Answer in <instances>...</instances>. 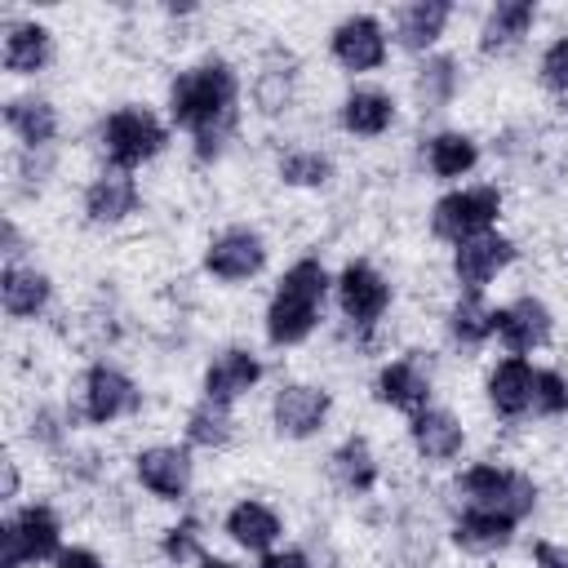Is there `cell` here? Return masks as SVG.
<instances>
[{
	"mask_svg": "<svg viewBox=\"0 0 568 568\" xmlns=\"http://www.w3.org/2000/svg\"><path fill=\"white\" fill-rule=\"evenodd\" d=\"M142 408V386L111 359H93L80 373V417L89 426H115Z\"/></svg>",
	"mask_w": 568,
	"mask_h": 568,
	"instance_id": "cell-8",
	"label": "cell"
},
{
	"mask_svg": "<svg viewBox=\"0 0 568 568\" xmlns=\"http://www.w3.org/2000/svg\"><path fill=\"white\" fill-rule=\"evenodd\" d=\"M515 528L519 524L497 510H457V519L448 524V541L470 559H488L515 541Z\"/></svg>",
	"mask_w": 568,
	"mask_h": 568,
	"instance_id": "cell-26",
	"label": "cell"
},
{
	"mask_svg": "<svg viewBox=\"0 0 568 568\" xmlns=\"http://www.w3.org/2000/svg\"><path fill=\"white\" fill-rule=\"evenodd\" d=\"M430 395H435V377H430V364L417 351L395 355L373 373V399L382 408H395V413L413 417V413L430 408Z\"/></svg>",
	"mask_w": 568,
	"mask_h": 568,
	"instance_id": "cell-15",
	"label": "cell"
},
{
	"mask_svg": "<svg viewBox=\"0 0 568 568\" xmlns=\"http://www.w3.org/2000/svg\"><path fill=\"white\" fill-rule=\"evenodd\" d=\"M80 209H84V222H89V226H120V222H129V217L142 209V186H138L133 173L102 164V169L84 182Z\"/></svg>",
	"mask_w": 568,
	"mask_h": 568,
	"instance_id": "cell-18",
	"label": "cell"
},
{
	"mask_svg": "<svg viewBox=\"0 0 568 568\" xmlns=\"http://www.w3.org/2000/svg\"><path fill=\"white\" fill-rule=\"evenodd\" d=\"M4 129L18 138L22 151H49L62 133V111L44 93H9L4 98Z\"/></svg>",
	"mask_w": 568,
	"mask_h": 568,
	"instance_id": "cell-25",
	"label": "cell"
},
{
	"mask_svg": "<svg viewBox=\"0 0 568 568\" xmlns=\"http://www.w3.org/2000/svg\"><path fill=\"white\" fill-rule=\"evenodd\" d=\"M240 71L231 58L209 53L182 71H173V80L164 84V111L169 124L191 133L195 160H217L235 133L240 120Z\"/></svg>",
	"mask_w": 568,
	"mask_h": 568,
	"instance_id": "cell-1",
	"label": "cell"
},
{
	"mask_svg": "<svg viewBox=\"0 0 568 568\" xmlns=\"http://www.w3.org/2000/svg\"><path fill=\"white\" fill-rule=\"evenodd\" d=\"M169 146V124L146 102H120L98 124V151L106 169L138 173Z\"/></svg>",
	"mask_w": 568,
	"mask_h": 568,
	"instance_id": "cell-4",
	"label": "cell"
},
{
	"mask_svg": "<svg viewBox=\"0 0 568 568\" xmlns=\"http://www.w3.org/2000/svg\"><path fill=\"white\" fill-rule=\"evenodd\" d=\"M328 417H333V390L320 382L293 377V382H280L271 395V430L280 439H293V444L315 439L328 426Z\"/></svg>",
	"mask_w": 568,
	"mask_h": 568,
	"instance_id": "cell-10",
	"label": "cell"
},
{
	"mask_svg": "<svg viewBox=\"0 0 568 568\" xmlns=\"http://www.w3.org/2000/svg\"><path fill=\"white\" fill-rule=\"evenodd\" d=\"M506 213V191L497 182H475V186H453L430 204V235L444 244H466L484 231H497Z\"/></svg>",
	"mask_w": 568,
	"mask_h": 568,
	"instance_id": "cell-5",
	"label": "cell"
},
{
	"mask_svg": "<svg viewBox=\"0 0 568 568\" xmlns=\"http://www.w3.org/2000/svg\"><path fill=\"white\" fill-rule=\"evenodd\" d=\"M275 178L293 191H320L333 182V155L320 146H288L275 160Z\"/></svg>",
	"mask_w": 568,
	"mask_h": 568,
	"instance_id": "cell-33",
	"label": "cell"
},
{
	"mask_svg": "<svg viewBox=\"0 0 568 568\" xmlns=\"http://www.w3.org/2000/svg\"><path fill=\"white\" fill-rule=\"evenodd\" d=\"M62 555V515L49 501H22L0 519V568L53 564Z\"/></svg>",
	"mask_w": 568,
	"mask_h": 568,
	"instance_id": "cell-6",
	"label": "cell"
},
{
	"mask_svg": "<svg viewBox=\"0 0 568 568\" xmlns=\"http://www.w3.org/2000/svg\"><path fill=\"white\" fill-rule=\"evenodd\" d=\"M479 138L466 133V129H435L426 142H422V160L430 169V178L439 182H457L466 173L479 169Z\"/></svg>",
	"mask_w": 568,
	"mask_h": 568,
	"instance_id": "cell-29",
	"label": "cell"
},
{
	"mask_svg": "<svg viewBox=\"0 0 568 568\" xmlns=\"http://www.w3.org/2000/svg\"><path fill=\"white\" fill-rule=\"evenodd\" d=\"M532 413H541V417H568V368H537Z\"/></svg>",
	"mask_w": 568,
	"mask_h": 568,
	"instance_id": "cell-37",
	"label": "cell"
},
{
	"mask_svg": "<svg viewBox=\"0 0 568 568\" xmlns=\"http://www.w3.org/2000/svg\"><path fill=\"white\" fill-rule=\"evenodd\" d=\"M462 89V62L453 53H426L413 71V98L422 111H444Z\"/></svg>",
	"mask_w": 568,
	"mask_h": 568,
	"instance_id": "cell-31",
	"label": "cell"
},
{
	"mask_svg": "<svg viewBox=\"0 0 568 568\" xmlns=\"http://www.w3.org/2000/svg\"><path fill=\"white\" fill-rule=\"evenodd\" d=\"M532 395H537V364L528 355H506L497 364H488L484 373V404L493 417L501 422H519L532 413Z\"/></svg>",
	"mask_w": 568,
	"mask_h": 568,
	"instance_id": "cell-17",
	"label": "cell"
},
{
	"mask_svg": "<svg viewBox=\"0 0 568 568\" xmlns=\"http://www.w3.org/2000/svg\"><path fill=\"white\" fill-rule=\"evenodd\" d=\"M444 333L457 351H484L497 337V306L484 293H457L444 311Z\"/></svg>",
	"mask_w": 568,
	"mask_h": 568,
	"instance_id": "cell-28",
	"label": "cell"
},
{
	"mask_svg": "<svg viewBox=\"0 0 568 568\" xmlns=\"http://www.w3.org/2000/svg\"><path fill=\"white\" fill-rule=\"evenodd\" d=\"M195 568H240V564H235V559H226V555H204Z\"/></svg>",
	"mask_w": 568,
	"mask_h": 568,
	"instance_id": "cell-42",
	"label": "cell"
},
{
	"mask_svg": "<svg viewBox=\"0 0 568 568\" xmlns=\"http://www.w3.org/2000/svg\"><path fill=\"white\" fill-rule=\"evenodd\" d=\"M453 497L462 510H497V515H510L515 524H524L541 506V484L519 466H506L497 457H479V462L457 470Z\"/></svg>",
	"mask_w": 568,
	"mask_h": 568,
	"instance_id": "cell-3",
	"label": "cell"
},
{
	"mask_svg": "<svg viewBox=\"0 0 568 568\" xmlns=\"http://www.w3.org/2000/svg\"><path fill=\"white\" fill-rule=\"evenodd\" d=\"M550 337H555V311L546 297L519 293L497 306V342L510 355H532V351L550 346Z\"/></svg>",
	"mask_w": 568,
	"mask_h": 568,
	"instance_id": "cell-16",
	"label": "cell"
},
{
	"mask_svg": "<svg viewBox=\"0 0 568 568\" xmlns=\"http://www.w3.org/2000/svg\"><path fill=\"white\" fill-rule=\"evenodd\" d=\"M53 293H58V284H53V275L44 266H36V262H4V271H0V306H4L9 320L36 324L53 306Z\"/></svg>",
	"mask_w": 568,
	"mask_h": 568,
	"instance_id": "cell-22",
	"label": "cell"
},
{
	"mask_svg": "<svg viewBox=\"0 0 568 568\" xmlns=\"http://www.w3.org/2000/svg\"><path fill=\"white\" fill-rule=\"evenodd\" d=\"M257 568H315V564L302 546H275V550L257 555Z\"/></svg>",
	"mask_w": 568,
	"mask_h": 568,
	"instance_id": "cell-39",
	"label": "cell"
},
{
	"mask_svg": "<svg viewBox=\"0 0 568 568\" xmlns=\"http://www.w3.org/2000/svg\"><path fill=\"white\" fill-rule=\"evenodd\" d=\"M160 555L169 559V564H178V568H195L209 550H204V524L195 519V515H182V519H173L164 532H160Z\"/></svg>",
	"mask_w": 568,
	"mask_h": 568,
	"instance_id": "cell-35",
	"label": "cell"
},
{
	"mask_svg": "<svg viewBox=\"0 0 568 568\" xmlns=\"http://www.w3.org/2000/svg\"><path fill=\"white\" fill-rule=\"evenodd\" d=\"M182 439L191 448H204V453L226 448L235 439V413H231V404H217V399H204L200 395L186 408V417H182Z\"/></svg>",
	"mask_w": 568,
	"mask_h": 568,
	"instance_id": "cell-32",
	"label": "cell"
},
{
	"mask_svg": "<svg viewBox=\"0 0 568 568\" xmlns=\"http://www.w3.org/2000/svg\"><path fill=\"white\" fill-rule=\"evenodd\" d=\"M53 568H111L93 546H62V555L53 559Z\"/></svg>",
	"mask_w": 568,
	"mask_h": 568,
	"instance_id": "cell-40",
	"label": "cell"
},
{
	"mask_svg": "<svg viewBox=\"0 0 568 568\" xmlns=\"http://www.w3.org/2000/svg\"><path fill=\"white\" fill-rule=\"evenodd\" d=\"M453 22V4L448 0H408L390 13V44H399L404 53H435V44L444 40Z\"/></svg>",
	"mask_w": 568,
	"mask_h": 568,
	"instance_id": "cell-24",
	"label": "cell"
},
{
	"mask_svg": "<svg viewBox=\"0 0 568 568\" xmlns=\"http://www.w3.org/2000/svg\"><path fill=\"white\" fill-rule=\"evenodd\" d=\"M293 93H297V71L280 67V62H262L253 84H248V98L262 115H284L293 106Z\"/></svg>",
	"mask_w": 568,
	"mask_h": 568,
	"instance_id": "cell-34",
	"label": "cell"
},
{
	"mask_svg": "<svg viewBox=\"0 0 568 568\" xmlns=\"http://www.w3.org/2000/svg\"><path fill=\"white\" fill-rule=\"evenodd\" d=\"M333 293V275L320 257H297L284 266V275L275 280V293L262 311V333L275 351H293L302 346L315 328H320V311L324 297Z\"/></svg>",
	"mask_w": 568,
	"mask_h": 568,
	"instance_id": "cell-2",
	"label": "cell"
},
{
	"mask_svg": "<svg viewBox=\"0 0 568 568\" xmlns=\"http://www.w3.org/2000/svg\"><path fill=\"white\" fill-rule=\"evenodd\" d=\"M266 257H271L266 235L257 226H244V222L213 231L209 244H204V271L217 284H248V280H257L266 271Z\"/></svg>",
	"mask_w": 568,
	"mask_h": 568,
	"instance_id": "cell-11",
	"label": "cell"
},
{
	"mask_svg": "<svg viewBox=\"0 0 568 568\" xmlns=\"http://www.w3.org/2000/svg\"><path fill=\"white\" fill-rule=\"evenodd\" d=\"M541 9L532 0H497L484 9L479 18V31H475V44L479 53H506L515 44H524V36H532Z\"/></svg>",
	"mask_w": 568,
	"mask_h": 568,
	"instance_id": "cell-27",
	"label": "cell"
},
{
	"mask_svg": "<svg viewBox=\"0 0 568 568\" xmlns=\"http://www.w3.org/2000/svg\"><path fill=\"white\" fill-rule=\"evenodd\" d=\"M537 84L555 98H568V31L550 36L546 49L537 53Z\"/></svg>",
	"mask_w": 568,
	"mask_h": 568,
	"instance_id": "cell-36",
	"label": "cell"
},
{
	"mask_svg": "<svg viewBox=\"0 0 568 568\" xmlns=\"http://www.w3.org/2000/svg\"><path fill=\"white\" fill-rule=\"evenodd\" d=\"M133 479L142 493H151L155 501H186L191 497V484H195V462L182 444H142L133 453Z\"/></svg>",
	"mask_w": 568,
	"mask_h": 568,
	"instance_id": "cell-12",
	"label": "cell"
},
{
	"mask_svg": "<svg viewBox=\"0 0 568 568\" xmlns=\"http://www.w3.org/2000/svg\"><path fill=\"white\" fill-rule=\"evenodd\" d=\"M328 475H333V484H337L342 493L364 497V493H373V488L382 484V457H377V448H373L364 435H346V439L328 453Z\"/></svg>",
	"mask_w": 568,
	"mask_h": 568,
	"instance_id": "cell-30",
	"label": "cell"
},
{
	"mask_svg": "<svg viewBox=\"0 0 568 568\" xmlns=\"http://www.w3.org/2000/svg\"><path fill=\"white\" fill-rule=\"evenodd\" d=\"M53 27L44 18H31V13H9L4 27H0V67L18 80H31L40 75L49 62H53Z\"/></svg>",
	"mask_w": 568,
	"mask_h": 568,
	"instance_id": "cell-14",
	"label": "cell"
},
{
	"mask_svg": "<svg viewBox=\"0 0 568 568\" xmlns=\"http://www.w3.org/2000/svg\"><path fill=\"white\" fill-rule=\"evenodd\" d=\"M0 470H4V484H0V501H18V493H22V470H18V457L9 453L4 462H0Z\"/></svg>",
	"mask_w": 568,
	"mask_h": 568,
	"instance_id": "cell-41",
	"label": "cell"
},
{
	"mask_svg": "<svg viewBox=\"0 0 568 568\" xmlns=\"http://www.w3.org/2000/svg\"><path fill=\"white\" fill-rule=\"evenodd\" d=\"M395 120H399V102L382 84H351L337 102V124L346 138H364V142L386 138Z\"/></svg>",
	"mask_w": 568,
	"mask_h": 568,
	"instance_id": "cell-21",
	"label": "cell"
},
{
	"mask_svg": "<svg viewBox=\"0 0 568 568\" xmlns=\"http://www.w3.org/2000/svg\"><path fill=\"white\" fill-rule=\"evenodd\" d=\"M222 532L235 550H248V555H266L280 546L284 537V515L266 501V497H240L231 501V510L222 515Z\"/></svg>",
	"mask_w": 568,
	"mask_h": 568,
	"instance_id": "cell-23",
	"label": "cell"
},
{
	"mask_svg": "<svg viewBox=\"0 0 568 568\" xmlns=\"http://www.w3.org/2000/svg\"><path fill=\"white\" fill-rule=\"evenodd\" d=\"M408 448L426 466H448L466 448V422L453 408L430 404V408H422V413L408 417Z\"/></svg>",
	"mask_w": 568,
	"mask_h": 568,
	"instance_id": "cell-20",
	"label": "cell"
},
{
	"mask_svg": "<svg viewBox=\"0 0 568 568\" xmlns=\"http://www.w3.org/2000/svg\"><path fill=\"white\" fill-rule=\"evenodd\" d=\"M528 564H532V568H568V541L537 537L532 550H528Z\"/></svg>",
	"mask_w": 568,
	"mask_h": 568,
	"instance_id": "cell-38",
	"label": "cell"
},
{
	"mask_svg": "<svg viewBox=\"0 0 568 568\" xmlns=\"http://www.w3.org/2000/svg\"><path fill=\"white\" fill-rule=\"evenodd\" d=\"M262 377H266V364H262L257 351H248V346H222L204 364L200 395L204 399H217V404H235V399L253 395Z\"/></svg>",
	"mask_w": 568,
	"mask_h": 568,
	"instance_id": "cell-19",
	"label": "cell"
},
{
	"mask_svg": "<svg viewBox=\"0 0 568 568\" xmlns=\"http://www.w3.org/2000/svg\"><path fill=\"white\" fill-rule=\"evenodd\" d=\"M519 257V244L506 231H484L466 244L453 248L448 257V275L457 284V293H484L501 271H510Z\"/></svg>",
	"mask_w": 568,
	"mask_h": 568,
	"instance_id": "cell-13",
	"label": "cell"
},
{
	"mask_svg": "<svg viewBox=\"0 0 568 568\" xmlns=\"http://www.w3.org/2000/svg\"><path fill=\"white\" fill-rule=\"evenodd\" d=\"M333 297H337L342 320H346L355 333H373V328L386 320V311L395 306L390 280H386L368 257H351V262L333 275Z\"/></svg>",
	"mask_w": 568,
	"mask_h": 568,
	"instance_id": "cell-7",
	"label": "cell"
},
{
	"mask_svg": "<svg viewBox=\"0 0 568 568\" xmlns=\"http://www.w3.org/2000/svg\"><path fill=\"white\" fill-rule=\"evenodd\" d=\"M328 58L346 75H373L390 58V27L377 13H346L328 27Z\"/></svg>",
	"mask_w": 568,
	"mask_h": 568,
	"instance_id": "cell-9",
	"label": "cell"
}]
</instances>
